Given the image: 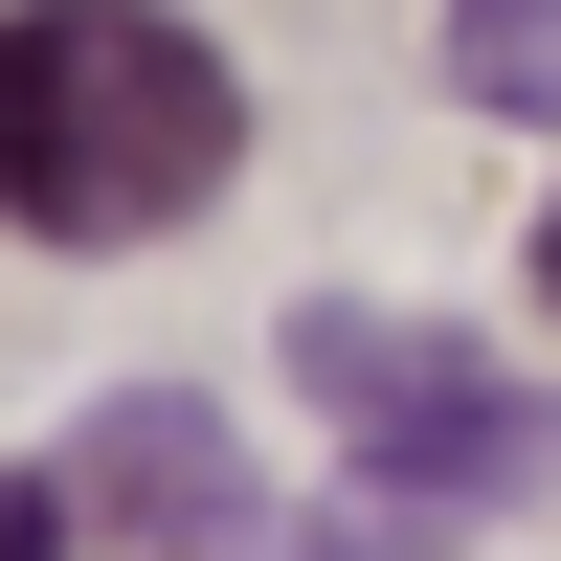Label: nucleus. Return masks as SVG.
I'll use <instances>...</instances> for the list:
<instances>
[{"label": "nucleus", "mask_w": 561, "mask_h": 561, "mask_svg": "<svg viewBox=\"0 0 561 561\" xmlns=\"http://www.w3.org/2000/svg\"><path fill=\"white\" fill-rule=\"evenodd\" d=\"M539 293H561V203H539Z\"/></svg>", "instance_id": "0eeeda50"}, {"label": "nucleus", "mask_w": 561, "mask_h": 561, "mask_svg": "<svg viewBox=\"0 0 561 561\" xmlns=\"http://www.w3.org/2000/svg\"><path fill=\"white\" fill-rule=\"evenodd\" d=\"M0 561H68V494L45 472H0Z\"/></svg>", "instance_id": "423d86ee"}, {"label": "nucleus", "mask_w": 561, "mask_h": 561, "mask_svg": "<svg viewBox=\"0 0 561 561\" xmlns=\"http://www.w3.org/2000/svg\"><path fill=\"white\" fill-rule=\"evenodd\" d=\"M449 90H472V113H561V0H449Z\"/></svg>", "instance_id": "20e7f679"}, {"label": "nucleus", "mask_w": 561, "mask_h": 561, "mask_svg": "<svg viewBox=\"0 0 561 561\" xmlns=\"http://www.w3.org/2000/svg\"><path fill=\"white\" fill-rule=\"evenodd\" d=\"M225 158H248V90L180 0H0V225L135 248L225 203Z\"/></svg>", "instance_id": "f257e3e1"}, {"label": "nucleus", "mask_w": 561, "mask_h": 561, "mask_svg": "<svg viewBox=\"0 0 561 561\" xmlns=\"http://www.w3.org/2000/svg\"><path fill=\"white\" fill-rule=\"evenodd\" d=\"M45 494H68V517H113V539H158V561H203L225 517H248V472H225V427H203L180 382H135V404H113V427H90Z\"/></svg>", "instance_id": "7ed1b4c3"}, {"label": "nucleus", "mask_w": 561, "mask_h": 561, "mask_svg": "<svg viewBox=\"0 0 561 561\" xmlns=\"http://www.w3.org/2000/svg\"><path fill=\"white\" fill-rule=\"evenodd\" d=\"M203 561H427V539H382V517H225Z\"/></svg>", "instance_id": "39448f33"}, {"label": "nucleus", "mask_w": 561, "mask_h": 561, "mask_svg": "<svg viewBox=\"0 0 561 561\" xmlns=\"http://www.w3.org/2000/svg\"><path fill=\"white\" fill-rule=\"evenodd\" d=\"M293 382L337 404V449H359L382 494H539V472H561V382H517V359L449 337V314L314 293V314H293Z\"/></svg>", "instance_id": "f03ea898"}]
</instances>
